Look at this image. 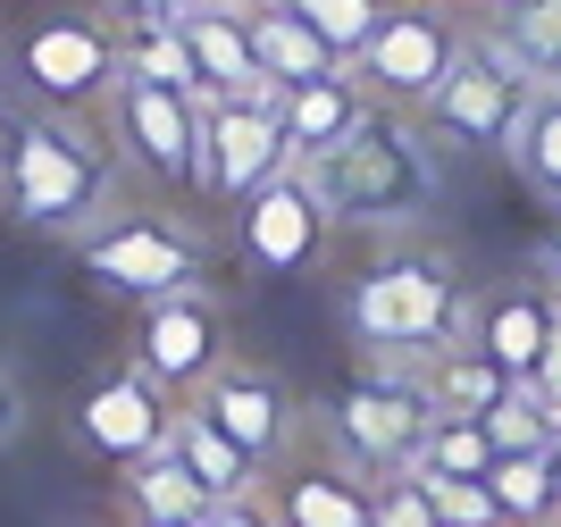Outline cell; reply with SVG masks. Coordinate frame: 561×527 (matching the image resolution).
Returning a JSON list of instances; mask_svg holds the SVG:
<instances>
[{"label":"cell","instance_id":"6da1fadb","mask_svg":"<svg viewBox=\"0 0 561 527\" xmlns=\"http://www.w3.org/2000/svg\"><path fill=\"white\" fill-rule=\"evenodd\" d=\"M0 209L34 234H84L101 218H117V151L101 126H76V117H34L9 110L0 117Z\"/></svg>","mask_w":561,"mask_h":527},{"label":"cell","instance_id":"7a4b0ae2","mask_svg":"<svg viewBox=\"0 0 561 527\" xmlns=\"http://www.w3.org/2000/svg\"><path fill=\"white\" fill-rule=\"evenodd\" d=\"M469 276L453 252L436 243H394V252H377L369 268L344 285V326L352 344H360V368H402V360H427V352H445L469 335Z\"/></svg>","mask_w":561,"mask_h":527},{"label":"cell","instance_id":"3957f363","mask_svg":"<svg viewBox=\"0 0 561 527\" xmlns=\"http://www.w3.org/2000/svg\"><path fill=\"white\" fill-rule=\"evenodd\" d=\"M0 92H9V110L101 126L117 92V25L101 9H43L0 50Z\"/></svg>","mask_w":561,"mask_h":527},{"label":"cell","instance_id":"277c9868","mask_svg":"<svg viewBox=\"0 0 561 527\" xmlns=\"http://www.w3.org/2000/svg\"><path fill=\"white\" fill-rule=\"evenodd\" d=\"M319 184L335 227H369V234H402L436 209V160L420 151V135L394 110H369V126L352 142H335L328 160L302 168Z\"/></svg>","mask_w":561,"mask_h":527},{"label":"cell","instance_id":"5b68a950","mask_svg":"<svg viewBox=\"0 0 561 527\" xmlns=\"http://www.w3.org/2000/svg\"><path fill=\"white\" fill-rule=\"evenodd\" d=\"M93 294H117V301H168V294H193L202 268H210V234L168 218V209H117L101 218L84 243H76Z\"/></svg>","mask_w":561,"mask_h":527},{"label":"cell","instance_id":"8992f818","mask_svg":"<svg viewBox=\"0 0 561 527\" xmlns=\"http://www.w3.org/2000/svg\"><path fill=\"white\" fill-rule=\"evenodd\" d=\"M528 101H537L528 59H519L486 18H469V50L453 59V76L420 110V126H427V135H445V142H461V151H512Z\"/></svg>","mask_w":561,"mask_h":527},{"label":"cell","instance_id":"52a82bcc","mask_svg":"<svg viewBox=\"0 0 561 527\" xmlns=\"http://www.w3.org/2000/svg\"><path fill=\"white\" fill-rule=\"evenodd\" d=\"M469 50V25L453 18L445 0H394L386 18H377L369 50L352 59V76L369 84L377 110L394 117H420L427 101H436V84L453 76V59Z\"/></svg>","mask_w":561,"mask_h":527},{"label":"cell","instance_id":"ba28073f","mask_svg":"<svg viewBox=\"0 0 561 527\" xmlns=\"http://www.w3.org/2000/svg\"><path fill=\"white\" fill-rule=\"evenodd\" d=\"M436 427V411L420 402V386H402L386 368H360L344 393H335L328 411H319V436H328L335 460H352L360 478H402L411 460H420V436Z\"/></svg>","mask_w":561,"mask_h":527},{"label":"cell","instance_id":"9c48e42d","mask_svg":"<svg viewBox=\"0 0 561 527\" xmlns=\"http://www.w3.org/2000/svg\"><path fill=\"white\" fill-rule=\"evenodd\" d=\"M101 135H110L117 168H135L168 193H202V101L160 84H117L101 110Z\"/></svg>","mask_w":561,"mask_h":527},{"label":"cell","instance_id":"30bf717a","mask_svg":"<svg viewBox=\"0 0 561 527\" xmlns=\"http://www.w3.org/2000/svg\"><path fill=\"white\" fill-rule=\"evenodd\" d=\"M227 360H234L227 310H218L202 285H193V294H168V301H142V319H135V360H126V368H135V377H151L168 402H193V393L210 386Z\"/></svg>","mask_w":561,"mask_h":527},{"label":"cell","instance_id":"8fae6325","mask_svg":"<svg viewBox=\"0 0 561 527\" xmlns=\"http://www.w3.org/2000/svg\"><path fill=\"white\" fill-rule=\"evenodd\" d=\"M294 168V142H285V110L277 92L268 101H210L202 110V193L227 209H243L260 184H277Z\"/></svg>","mask_w":561,"mask_h":527},{"label":"cell","instance_id":"7c38bea8","mask_svg":"<svg viewBox=\"0 0 561 527\" xmlns=\"http://www.w3.org/2000/svg\"><path fill=\"white\" fill-rule=\"evenodd\" d=\"M193 411L210 419L227 444H243L260 460V478L285 469L294 444H302V402H294V386H285L277 368H260V360H227L210 386L193 393Z\"/></svg>","mask_w":561,"mask_h":527},{"label":"cell","instance_id":"4fadbf2b","mask_svg":"<svg viewBox=\"0 0 561 527\" xmlns=\"http://www.w3.org/2000/svg\"><path fill=\"white\" fill-rule=\"evenodd\" d=\"M234 243H243V268H260V276H302V268L328 260L335 218H328V202H319V184H310L302 168H285L277 184H260L252 202H243Z\"/></svg>","mask_w":561,"mask_h":527},{"label":"cell","instance_id":"5bb4252c","mask_svg":"<svg viewBox=\"0 0 561 527\" xmlns=\"http://www.w3.org/2000/svg\"><path fill=\"white\" fill-rule=\"evenodd\" d=\"M168 427H176V402H168L151 377H135V368H117V377H101L84 402L68 411V436L76 452L110 460V469H135V460L168 452Z\"/></svg>","mask_w":561,"mask_h":527},{"label":"cell","instance_id":"9a60e30c","mask_svg":"<svg viewBox=\"0 0 561 527\" xmlns=\"http://www.w3.org/2000/svg\"><path fill=\"white\" fill-rule=\"evenodd\" d=\"M553 310H561V285L553 276H512V285H494V294H478V310H469V344L486 352L512 386H528L545 360V344H553Z\"/></svg>","mask_w":561,"mask_h":527},{"label":"cell","instance_id":"2e32d148","mask_svg":"<svg viewBox=\"0 0 561 527\" xmlns=\"http://www.w3.org/2000/svg\"><path fill=\"white\" fill-rule=\"evenodd\" d=\"M277 485H260L268 503H277L285 527H369V494L377 485L352 469V460H285V469H268Z\"/></svg>","mask_w":561,"mask_h":527},{"label":"cell","instance_id":"e0dca14e","mask_svg":"<svg viewBox=\"0 0 561 527\" xmlns=\"http://www.w3.org/2000/svg\"><path fill=\"white\" fill-rule=\"evenodd\" d=\"M277 110H285V142H294V168H310V160H328L335 142H352L360 126H369V84L352 68H335V76H319V84H302V92H277Z\"/></svg>","mask_w":561,"mask_h":527},{"label":"cell","instance_id":"ac0fdd59","mask_svg":"<svg viewBox=\"0 0 561 527\" xmlns=\"http://www.w3.org/2000/svg\"><path fill=\"white\" fill-rule=\"evenodd\" d=\"M386 377H402V386H420V402L436 419H486L503 393H512V377L486 360V352L469 344H445V352H427V360H402V368H386Z\"/></svg>","mask_w":561,"mask_h":527},{"label":"cell","instance_id":"d6986e66","mask_svg":"<svg viewBox=\"0 0 561 527\" xmlns=\"http://www.w3.org/2000/svg\"><path fill=\"white\" fill-rule=\"evenodd\" d=\"M117 511H126V527H202L218 511V494L168 444V452L135 460V469H117Z\"/></svg>","mask_w":561,"mask_h":527},{"label":"cell","instance_id":"ffe728a7","mask_svg":"<svg viewBox=\"0 0 561 527\" xmlns=\"http://www.w3.org/2000/svg\"><path fill=\"white\" fill-rule=\"evenodd\" d=\"M185 43H193V68H202V101H268V76H260V50H252V25L243 18H210V9H185Z\"/></svg>","mask_w":561,"mask_h":527},{"label":"cell","instance_id":"44dd1931","mask_svg":"<svg viewBox=\"0 0 561 527\" xmlns=\"http://www.w3.org/2000/svg\"><path fill=\"white\" fill-rule=\"evenodd\" d=\"M243 25H252L260 76H268L277 92H302V84H319V76L344 68V59H335V50L319 43V34H310L294 9H285V0H252V9H243Z\"/></svg>","mask_w":561,"mask_h":527},{"label":"cell","instance_id":"7402d4cb","mask_svg":"<svg viewBox=\"0 0 561 527\" xmlns=\"http://www.w3.org/2000/svg\"><path fill=\"white\" fill-rule=\"evenodd\" d=\"M168 444H176V460H185L193 478L210 485L218 503H243V494H260V485H268V478H260V460L243 452V444H227L210 419L193 411V402H176V427H168Z\"/></svg>","mask_w":561,"mask_h":527},{"label":"cell","instance_id":"603a6c76","mask_svg":"<svg viewBox=\"0 0 561 527\" xmlns=\"http://www.w3.org/2000/svg\"><path fill=\"white\" fill-rule=\"evenodd\" d=\"M117 84H160V92H185L202 101V68H193V43L185 25H117ZM210 110V101H202Z\"/></svg>","mask_w":561,"mask_h":527},{"label":"cell","instance_id":"cb8c5ba5","mask_svg":"<svg viewBox=\"0 0 561 527\" xmlns=\"http://www.w3.org/2000/svg\"><path fill=\"white\" fill-rule=\"evenodd\" d=\"M486 485H494V503H503V527H553L561 519L553 444H545V452H494Z\"/></svg>","mask_w":561,"mask_h":527},{"label":"cell","instance_id":"d4e9b609","mask_svg":"<svg viewBox=\"0 0 561 527\" xmlns=\"http://www.w3.org/2000/svg\"><path fill=\"white\" fill-rule=\"evenodd\" d=\"M478 18H486L494 34L528 59L537 84H561V0H486Z\"/></svg>","mask_w":561,"mask_h":527},{"label":"cell","instance_id":"484cf974","mask_svg":"<svg viewBox=\"0 0 561 527\" xmlns=\"http://www.w3.org/2000/svg\"><path fill=\"white\" fill-rule=\"evenodd\" d=\"M503 160L561 209V84H537V101H528V117H519V135H512Z\"/></svg>","mask_w":561,"mask_h":527},{"label":"cell","instance_id":"4316f807","mask_svg":"<svg viewBox=\"0 0 561 527\" xmlns=\"http://www.w3.org/2000/svg\"><path fill=\"white\" fill-rule=\"evenodd\" d=\"M486 469H494L486 419H436L420 436V460H411V478H486Z\"/></svg>","mask_w":561,"mask_h":527},{"label":"cell","instance_id":"83f0119b","mask_svg":"<svg viewBox=\"0 0 561 527\" xmlns=\"http://www.w3.org/2000/svg\"><path fill=\"white\" fill-rule=\"evenodd\" d=\"M285 9H294V18L310 25V34H319V43L335 50V59H360V50H369V34H377V18H386V9H394V0H285Z\"/></svg>","mask_w":561,"mask_h":527},{"label":"cell","instance_id":"f1b7e54d","mask_svg":"<svg viewBox=\"0 0 561 527\" xmlns=\"http://www.w3.org/2000/svg\"><path fill=\"white\" fill-rule=\"evenodd\" d=\"M486 436H494V452H545V444L561 436V419H553V402H545L537 386H512L486 411Z\"/></svg>","mask_w":561,"mask_h":527},{"label":"cell","instance_id":"f546056e","mask_svg":"<svg viewBox=\"0 0 561 527\" xmlns=\"http://www.w3.org/2000/svg\"><path fill=\"white\" fill-rule=\"evenodd\" d=\"M420 485L436 503V527H503V503L486 478H420Z\"/></svg>","mask_w":561,"mask_h":527},{"label":"cell","instance_id":"4dcf8cb0","mask_svg":"<svg viewBox=\"0 0 561 527\" xmlns=\"http://www.w3.org/2000/svg\"><path fill=\"white\" fill-rule=\"evenodd\" d=\"M369 527H436V503H427V485L402 469V478H377L369 494Z\"/></svg>","mask_w":561,"mask_h":527},{"label":"cell","instance_id":"1f68e13d","mask_svg":"<svg viewBox=\"0 0 561 527\" xmlns=\"http://www.w3.org/2000/svg\"><path fill=\"white\" fill-rule=\"evenodd\" d=\"M101 18L110 25H168V18H185V0H101Z\"/></svg>","mask_w":561,"mask_h":527},{"label":"cell","instance_id":"d6a6232c","mask_svg":"<svg viewBox=\"0 0 561 527\" xmlns=\"http://www.w3.org/2000/svg\"><path fill=\"white\" fill-rule=\"evenodd\" d=\"M202 527H285V519H277V503H268V494H243V503H218Z\"/></svg>","mask_w":561,"mask_h":527},{"label":"cell","instance_id":"836d02e7","mask_svg":"<svg viewBox=\"0 0 561 527\" xmlns=\"http://www.w3.org/2000/svg\"><path fill=\"white\" fill-rule=\"evenodd\" d=\"M18 436H25V393H18V377L0 368V452H9Z\"/></svg>","mask_w":561,"mask_h":527},{"label":"cell","instance_id":"e575fe53","mask_svg":"<svg viewBox=\"0 0 561 527\" xmlns=\"http://www.w3.org/2000/svg\"><path fill=\"white\" fill-rule=\"evenodd\" d=\"M185 9H210V18H243L252 0H185Z\"/></svg>","mask_w":561,"mask_h":527},{"label":"cell","instance_id":"d590c367","mask_svg":"<svg viewBox=\"0 0 561 527\" xmlns=\"http://www.w3.org/2000/svg\"><path fill=\"white\" fill-rule=\"evenodd\" d=\"M545 276L561 285V209H553V243H545Z\"/></svg>","mask_w":561,"mask_h":527},{"label":"cell","instance_id":"8d00e7d4","mask_svg":"<svg viewBox=\"0 0 561 527\" xmlns=\"http://www.w3.org/2000/svg\"><path fill=\"white\" fill-rule=\"evenodd\" d=\"M553 485H561V436H553Z\"/></svg>","mask_w":561,"mask_h":527},{"label":"cell","instance_id":"74e56055","mask_svg":"<svg viewBox=\"0 0 561 527\" xmlns=\"http://www.w3.org/2000/svg\"><path fill=\"white\" fill-rule=\"evenodd\" d=\"M0 117H9V92H0Z\"/></svg>","mask_w":561,"mask_h":527},{"label":"cell","instance_id":"f35d334b","mask_svg":"<svg viewBox=\"0 0 561 527\" xmlns=\"http://www.w3.org/2000/svg\"><path fill=\"white\" fill-rule=\"evenodd\" d=\"M478 9H486V0H478Z\"/></svg>","mask_w":561,"mask_h":527}]
</instances>
